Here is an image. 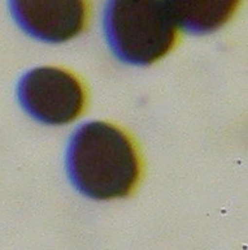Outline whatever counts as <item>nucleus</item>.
<instances>
[{"label":"nucleus","mask_w":248,"mask_h":250,"mask_svg":"<svg viewBox=\"0 0 248 250\" xmlns=\"http://www.w3.org/2000/svg\"><path fill=\"white\" fill-rule=\"evenodd\" d=\"M66 168L74 187L97 201L126 197L140 176L139 155L130 137L103 121L76 130L68 146Z\"/></svg>","instance_id":"f257e3e1"},{"label":"nucleus","mask_w":248,"mask_h":250,"mask_svg":"<svg viewBox=\"0 0 248 250\" xmlns=\"http://www.w3.org/2000/svg\"><path fill=\"white\" fill-rule=\"evenodd\" d=\"M104 31L117 58L150 65L174 47L178 25L167 0H108Z\"/></svg>","instance_id":"f03ea898"},{"label":"nucleus","mask_w":248,"mask_h":250,"mask_svg":"<svg viewBox=\"0 0 248 250\" xmlns=\"http://www.w3.org/2000/svg\"><path fill=\"white\" fill-rule=\"evenodd\" d=\"M19 99L30 116L51 125L72 123L85 107V90L74 74L57 66H40L23 76Z\"/></svg>","instance_id":"7ed1b4c3"},{"label":"nucleus","mask_w":248,"mask_h":250,"mask_svg":"<svg viewBox=\"0 0 248 250\" xmlns=\"http://www.w3.org/2000/svg\"><path fill=\"white\" fill-rule=\"evenodd\" d=\"M9 8L25 33L48 43L77 37L89 17L87 0H9Z\"/></svg>","instance_id":"20e7f679"},{"label":"nucleus","mask_w":248,"mask_h":250,"mask_svg":"<svg viewBox=\"0 0 248 250\" xmlns=\"http://www.w3.org/2000/svg\"><path fill=\"white\" fill-rule=\"evenodd\" d=\"M177 25L194 34L218 30L235 15L242 0H167Z\"/></svg>","instance_id":"39448f33"}]
</instances>
